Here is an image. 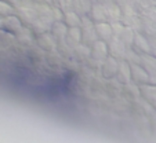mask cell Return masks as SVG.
<instances>
[{"mask_svg":"<svg viewBox=\"0 0 156 143\" xmlns=\"http://www.w3.org/2000/svg\"><path fill=\"white\" fill-rule=\"evenodd\" d=\"M108 48L109 54L113 58H122L126 55V48H124V43L118 37V36H112L108 41Z\"/></svg>","mask_w":156,"mask_h":143,"instance_id":"1","label":"cell"},{"mask_svg":"<svg viewBox=\"0 0 156 143\" xmlns=\"http://www.w3.org/2000/svg\"><path fill=\"white\" fill-rule=\"evenodd\" d=\"M91 56L95 59H106L108 58V54H109V48H108V44L105 43L104 40H100L98 39L97 41H94L91 46Z\"/></svg>","mask_w":156,"mask_h":143,"instance_id":"2","label":"cell"},{"mask_svg":"<svg viewBox=\"0 0 156 143\" xmlns=\"http://www.w3.org/2000/svg\"><path fill=\"white\" fill-rule=\"evenodd\" d=\"M3 29H6L7 32L18 33L21 29H22V21H21L20 17H17V15H9V17H4Z\"/></svg>","mask_w":156,"mask_h":143,"instance_id":"3","label":"cell"},{"mask_svg":"<svg viewBox=\"0 0 156 143\" xmlns=\"http://www.w3.org/2000/svg\"><path fill=\"white\" fill-rule=\"evenodd\" d=\"M118 67H119V63H118V61H116V58H113V56H108V58L104 61V65H102L104 77L109 79V77L116 76V73H118Z\"/></svg>","mask_w":156,"mask_h":143,"instance_id":"4","label":"cell"},{"mask_svg":"<svg viewBox=\"0 0 156 143\" xmlns=\"http://www.w3.org/2000/svg\"><path fill=\"white\" fill-rule=\"evenodd\" d=\"M116 77H118V80L120 83H123V84H129V83L131 81V65L127 63V62H122V63H119Z\"/></svg>","mask_w":156,"mask_h":143,"instance_id":"5","label":"cell"},{"mask_svg":"<svg viewBox=\"0 0 156 143\" xmlns=\"http://www.w3.org/2000/svg\"><path fill=\"white\" fill-rule=\"evenodd\" d=\"M131 79L138 83H145L149 80V74H148V72L144 69L142 65L133 63L131 65Z\"/></svg>","mask_w":156,"mask_h":143,"instance_id":"6","label":"cell"},{"mask_svg":"<svg viewBox=\"0 0 156 143\" xmlns=\"http://www.w3.org/2000/svg\"><path fill=\"white\" fill-rule=\"evenodd\" d=\"M95 32H97L98 39L101 40H109L113 36V29L111 25H108L106 22H98L94 26Z\"/></svg>","mask_w":156,"mask_h":143,"instance_id":"7","label":"cell"},{"mask_svg":"<svg viewBox=\"0 0 156 143\" xmlns=\"http://www.w3.org/2000/svg\"><path fill=\"white\" fill-rule=\"evenodd\" d=\"M141 65L144 66V69L148 72L149 77L156 76V58L149 55L141 56Z\"/></svg>","mask_w":156,"mask_h":143,"instance_id":"8","label":"cell"},{"mask_svg":"<svg viewBox=\"0 0 156 143\" xmlns=\"http://www.w3.org/2000/svg\"><path fill=\"white\" fill-rule=\"evenodd\" d=\"M37 43H39V46L46 51H51V50L55 48V41H54V39L51 37L50 35H46V33H43V35L39 36Z\"/></svg>","mask_w":156,"mask_h":143,"instance_id":"9","label":"cell"},{"mask_svg":"<svg viewBox=\"0 0 156 143\" xmlns=\"http://www.w3.org/2000/svg\"><path fill=\"white\" fill-rule=\"evenodd\" d=\"M118 37L122 41H123L124 44H133L134 43V37H136V33H134V30L131 29V28H129V26H124V28H122V30H120V33L118 35Z\"/></svg>","mask_w":156,"mask_h":143,"instance_id":"10","label":"cell"},{"mask_svg":"<svg viewBox=\"0 0 156 143\" xmlns=\"http://www.w3.org/2000/svg\"><path fill=\"white\" fill-rule=\"evenodd\" d=\"M134 47H136L138 51L141 53H145V54H149L151 53V47H149V43L147 41V39H144L141 35H136L134 37Z\"/></svg>","mask_w":156,"mask_h":143,"instance_id":"11","label":"cell"},{"mask_svg":"<svg viewBox=\"0 0 156 143\" xmlns=\"http://www.w3.org/2000/svg\"><path fill=\"white\" fill-rule=\"evenodd\" d=\"M82 40L84 41L86 44L97 41L98 40V36H97V32H95L94 28H93V26L83 28V30H82Z\"/></svg>","mask_w":156,"mask_h":143,"instance_id":"12","label":"cell"},{"mask_svg":"<svg viewBox=\"0 0 156 143\" xmlns=\"http://www.w3.org/2000/svg\"><path fill=\"white\" fill-rule=\"evenodd\" d=\"M64 23L69 28H77L82 23V19L75 12H66V14H64Z\"/></svg>","mask_w":156,"mask_h":143,"instance_id":"13","label":"cell"},{"mask_svg":"<svg viewBox=\"0 0 156 143\" xmlns=\"http://www.w3.org/2000/svg\"><path fill=\"white\" fill-rule=\"evenodd\" d=\"M53 33L55 35L57 39H64L68 35V29H66V25L64 22H59L55 21V23L53 25Z\"/></svg>","mask_w":156,"mask_h":143,"instance_id":"14","label":"cell"},{"mask_svg":"<svg viewBox=\"0 0 156 143\" xmlns=\"http://www.w3.org/2000/svg\"><path fill=\"white\" fill-rule=\"evenodd\" d=\"M93 18L98 22H104L106 19V10H104V7L101 6H94L93 7Z\"/></svg>","mask_w":156,"mask_h":143,"instance_id":"15","label":"cell"},{"mask_svg":"<svg viewBox=\"0 0 156 143\" xmlns=\"http://www.w3.org/2000/svg\"><path fill=\"white\" fill-rule=\"evenodd\" d=\"M14 40V36L11 35V32H7L6 29H0V46H10Z\"/></svg>","mask_w":156,"mask_h":143,"instance_id":"16","label":"cell"},{"mask_svg":"<svg viewBox=\"0 0 156 143\" xmlns=\"http://www.w3.org/2000/svg\"><path fill=\"white\" fill-rule=\"evenodd\" d=\"M68 37L69 40H72L73 43H80L82 41V29L79 28H69L68 30Z\"/></svg>","mask_w":156,"mask_h":143,"instance_id":"17","label":"cell"},{"mask_svg":"<svg viewBox=\"0 0 156 143\" xmlns=\"http://www.w3.org/2000/svg\"><path fill=\"white\" fill-rule=\"evenodd\" d=\"M142 95H144L148 100H156V87L145 85V87L142 88Z\"/></svg>","mask_w":156,"mask_h":143,"instance_id":"18","label":"cell"},{"mask_svg":"<svg viewBox=\"0 0 156 143\" xmlns=\"http://www.w3.org/2000/svg\"><path fill=\"white\" fill-rule=\"evenodd\" d=\"M76 55L82 59H86L91 55V50H90L86 44H80V46L76 47Z\"/></svg>","mask_w":156,"mask_h":143,"instance_id":"19","label":"cell"},{"mask_svg":"<svg viewBox=\"0 0 156 143\" xmlns=\"http://www.w3.org/2000/svg\"><path fill=\"white\" fill-rule=\"evenodd\" d=\"M12 14V7L11 4L6 3L3 0H0V17H9Z\"/></svg>","mask_w":156,"mask_h":143,"instance_id":"20","label":"cell"},{"mask_svg":"<svg viewBox=\"0 0 156 143\" xmlns=\"http://www.w3.org/2000/svg\"><path fill=\"white\" fill-rule=\"evenodd\" d=\"M20 14H21V17H20L21 21H27V22H35V21H33V11L29 14V10L22 7V9H20Z\"/></svg>","mask_w":156,"mask_h":143,"instance_id":"21","label":"cell"},{"mask_svg":"<svg viewBox=\"0 0 156 143\" xmlns=\"http://www.w3.org/2000/svg\"><path fill=\"white\" fill-rule=\"evenodd\" d=\"M36 9H37V14L40 15V17L46 15V18H47V19H50V18L53 17V10H50L47 6H37Z\"/></svg>","mask_w":156,"mask_h":143,"instance_id":"22","label":"cell"},{"mask_svg":"<svg viewBox=\"0 0 156 143\" xmlns=\"http://www.w3.org/2000/svg\"><path fill=\"white\" fill-rule=\"evenodd\" d=\"M53 18H55V21H61L64 18V15L58 11V9H54L53 10Z\"/></svg>","mask_w":156,"mask_h":143,"instance_id":"23","label":"cell"},{"mask_svg":"<svg viewBox=\"0 0 156 143\" xmlns=\"http://www.w3.org/2000/svg\"><path fill=\"white\" fill-rule=\"evenodd\" d=\"M3 2H6V3H9V4H17L18 3V0H3Z\"/></svg>","mask_w":156,"mask_h":143,"instance_id":"24","label":"cell"},{"mask_svg":"<svg viewBox=\"0 0 156 143\" xmlns=\"http://www.w3.org/2000/svg\"><path fill=\"white\" fill-rule=\"evenodd\" d=\"M2 28H3V19L0 18V29H2Z\"/></svg>","mask_w":156,"mask_h":143,"instance_id":"25","label":"cell"}]
</instances>
